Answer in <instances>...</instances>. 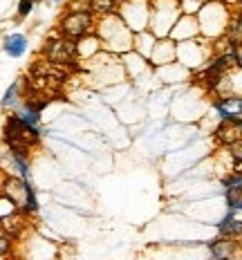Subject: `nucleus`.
I'll return each mask as SVG.
<instances>
[{
    "label": "nucleus",
    "instance_id": "obj_1",
    "mask_svg": "<svg viewBox=\"0 0 242 260\" xmlns=\"http://www.w3.org/2000/svg\"><path fill=\"white\" fill-rule=\"evenodd\" d=\"M94 34L99 36L101 47H103V52H108V54H115V56H126L128 52H132L134 31L126 23H123L119 14L96 18Z\"/></svg>",
    "mask_w": 242,
    "mask_h": 260
},
{
    "label": "nucleus",
    "instance_id": "obj_2",
    "mask_svg": "<svg viewBox=\"0 0 242 260\" xmlns=\"http://www.w3.org/2000/svg\"><path fill=\"white\" fill-rule=\"evenodd\" d=\"M85 70H88V77L96 88H115V85H121L123 81H128L121 56L108 52H101L99 56L88 61Z\"/></svg>",
    "mask_w": 242,
    "mask_h": 260
},
{
    "label": "nucleus",
    "instance_id": "obj_3",
    "mask_svg": "<svg viewBox=\"0 0 242 260\" xmlns=\"http://www.w3.org/2000/svg\"><path fill=\"white\" fill-rule=\"evenodd\" d=\"M231 9L224 7L220 0L213 3H204L200 14H197V23H200V36L206 41H218L229 34L231 25Z\"/></svg>",
    "mask_w": 242,
    "mask_h": 260
},
{
    "label": "nucleus",
    "instance_id": "obj_4",
    "mask_svg": "<svg viewBox=\"0 0 242 260\" xmlns=\"http://www.w3.org/2000/svg\"><path fill=\"white\" fill-rule=\"evenodd\" d=\"M150 7V25L148 29L157 39H168L175 23L180 20V0H153Z\"/></svg>",
    "mask_w": 242,
    "mask_h": 260
},
{
    "label": "nucleus",
    "instance_id": "obj_5",
    "mask_svg": "<svg viewBox=\"0 0 242 260\" xmlns=\"http://www.w3.org/2000/svg\"><path fill=\"white\" fill-rule=\"evenodd\" d=\"M213 58V45L206 39H195L186 43H177V63H182L188 72H200V70Z\"/></svg>",
    "mask_w": 242,
    "mask_h": 260
},
{
    "label": "nucleus",
    "instance_id": "obj_6",
    "mask_svg": "<svg viewBox=\"0 0 242 260\" xmlns=\"http://www.w3.org/2000/svg\"><path fill=\"white\" fill-rule=\"evenodd\" d=\"M96 29V16L92 12H63L58 18V34L63 39L79 41L88 34H94Z\"/></svg>",
    "mask_w": 242,
    "mask_h": 260
},
{
    "label": "nucleus",
    "instance_id": "obj_7",
    "mask_svg": "<svg viewBox=\"0 0 242 260\" xmlns=\"http://www.w3.org/2000/svg\"><path fill=\"white\" fill-rule=\"evenodd\" d=\"M150 0H123L119 3V14L121 20L126 23L130 29L137 31H146L150 25Z\"/></svg>",
    "mask_w": 242,
    "mask_h": 260
},
{
    "label": "nucleus",
    "instance_id": "obj_8",
    "mask_svg": "<svg viewBox=\"0 0 242 260\" xmlns=\"http://www.w3.org/2000/svg\"><path fill=\"white\" fill-rule=\"evenodd\" d=\"M43 54H45V61H50L52 65H56V68H65L67 63L77 61V47H74V41L63 39L61 34L47 39Z\"/></svg>",
    "mask_w": 242,
    "mask_h": 260
},
{
    "label": "nucleus",
    "instance_id": "obj_9",
    "mask_svg": "<svg viewBox=\"0 0 242 260\" xmlns=\"http://www.w3.org/2000/svg\"><path fill=\"white\" fill-rule=\"evenodd\" d=\"M3 133L14 135V137L23 139V142L29 144V146H36V144L41 142V137H43V133H41L39 126H27V123H23L16 115H9V117H7Z\"/></svg>",
    "mask_w": 242,
    "mask_h": 260
},
{
    "label": "nucleus",
    "instance_id": "obj_10",
    "mask_svg": "<svg viewBox=\"0 0 242 260\" xmlns=\"http://www.w3.org/2000/svg\"><path fill=\"white\" fill-rule=\"evenodd\" d=\"M213 110L220 121H231V119H242V96L229 94V96H218L213 101Z\"/></svg>",
    "mask_w": 242,
    "mask_h": 260
},
{
    "label": "nucleus",
    "instance_id": "obj_11",
    "mask_svg": "<svg viewBox=\"0 0 242 260\" xmlns=\"http://www.w3.org/2000/svg\"><path fill=\"white\" fill-rule=\"evenodd\" d=\"M168 39L175 41V43H186V41L200 39V23H197V16H180V20L175 23Z\"/></svg>",
    "mask_w": 242,
    "mask_h": 260
},
{
    "label": "nucleus",
    "instance_id": "obj_12",
    "mask_svg": "<svg viewBox=\"0 0 242 260\" xmlns=\"http://www.w3.org/2000/svg\"><path fill=\"white\" fill-rule=\"evenodd\" d=\"M121 61H123V68H126V77L134 81V83H139L144 77H148L150 70H153L148 58L139 56L137 52H128L126 56H121Z\"/></svg>",
    "mask_w": 242,
    "mask_h": 260
},
{
    "label": "nucleus",
    "instance_id": "obj_13",
    "mask_svg": "<svg viewBox=\"0 0 242 260\" xmlns=\"http://www.w3.org/2000/svg\"><path fill=\"white\" fill-rule=\"evenodd\" d=\"M215 142L224 148H229L231 144L242 139V119H231V121H220L213 130Z\"/></svg>",
    "mask_w": 242,
    "mask_h": 260
},
{
    "label": "nucleus",
    "instance_id": "obj_14",
    "mask_svg": "<svg viewBox=\"0 0 242 260\" xmlns=\"http://www.w3.org/2000/svg\"><path fill=\"white\" fill-rule=\"evenodd\" d=\"M175 61H177V43L170 39H157L155 50L150 54V65L157 70V68H164V65H170Z\"/></svg>",
    "mask_w": 242,
    "mask_h": 260
},
{
    "label": "nucleus",
    "instance_id": "obj_15",
    "mask_svg": "<svg viewBox=\"0 0 242 260\" xmlns=\"http://www.w3.org/2000/svg\"><path fill=\"white\" fill-rule=\"evenodd\" d=\"M29 186H31V182L20 180L18 175H7V177H5V182H3V195H7V198L12 200L16 207L23 209Z\"/></svg>",
    "mask_w": 242,
    "mask_h": 260
},
{
    "label": "nucleus",
    "instance_id": "obj_16",
    "mask_svg": "<svg viewBox=\"0 0 242 260\" xmlns=\"http://www.w3.org/2000/svg\"><path fill=\"white\" fill-rule=\"evenodd\" d=\"M220 238H229V240H240L242 238V218H238V213L227 211L222 218L215 224Z\"/></svg>",
    "mask_w": 242,
    "mask_h": 260
},
{
    "label": "nucleus",
    "instance_id": "obj_17",
    "mask_svg": "<svg viewBox=\"0 0 242 260\" xmlns=\"http://www.w3.org/2000/svg\"><path fill=\"white\" fill-rule=\"evenodd\" d=\"M74 47H77V61H92L94 56H99L101 52H103V47H101V41L96 34H88L83 36V39L74 41Z\"/></svg>",
    "mask_w": 242,
    "mask_h": 260
},
{
    "label": "nucleus",
    "instance_id": "obj_18",
    "mask_svg": "<svg viewBox=\"0 0 242 260\" xmlns=\"http://www.w3.org/2000/svg\"><path fill=\"white\" fill-rule=\"evenodd\" d=\"M155 77H157L161 83H182V81H188L193 77V72H188L182 63H170V65H164V68H157L155 70Z\"/></svg>",
    "mask_w": 242,
    "mask_h": 260
},
{
    "label": "nucleus",
    "instance_id": "obj_19",
    "mask_svg": "<svg viewBox=\"0 0 242 260\" xmlns=\"http://www.w3.org/2000/svg\"><path fill=\"white\" fill-rule=\"evenodd\" d=\"M27 45H29V43H27V36L20 34V31H12V34H7L3 39V50H5V54H7L9 58L25 56Z\"/></svg>",
    "mask_w": 242,
    "mask_h": 260
},
{
    "label": "nucleus",
    "instance_id": "obj_20",
    "mask_svg": "<svg viewBox=\"0 0 242 260\" xmlns=\"http://www.w3.org/2000/svg\"><path fill=\"white\" fill-rule=\"evenodd\" d=\"M211 258H231L235 260V251H238V240H229V238H215L206 245Z\"/></svg>",
    "mask_w": 242,
    "mask_h": 260
},
{
    "label": "nucleus",
    "instance_id": "obj_21",
    "mask_svg": "<svg viewBox=\"0 0 242 260\" xmlns=\"http://www.w3.org/2000/svg\"><path fill=\"white\" fill-rule=\"evenodd\" d=\"M155 43H157V36H155L150 29L137 31L134 39H132V52H137L139 56H144V58L150 61V54H153V50H155Z\"/></svg>",
    "mask_w": 242,
    "mask_h": 260
},
{
    "label": "nucleus",
    "instance_id": "obj_22",
    "mask_svg": "<svg viewBox=\"0 0 242 260\" xmlns=\"http://www.w3.org/2000/svg\"><path fill=\"white\" fill-rule=\"evenodd\" d=\"M20 99H23V79L14 81V83L5 90L3 99H0V106H3L5 110H12V108L20 106Z\"/></svg>",
    "mask_w": 242,
    "mask_h": 260
},
{
    "label": "nucleus",
    "instance_id": "obj_23",
    "mask_svg": "<svg viewBox=\"0 0 242 260\" xmlns=\"http://www.w3.org/2000/svg\"><path fill=\"white\" fill-rule=\"evenodd\" d=\"M25 224H27V215L18 211V213L9 215V218H5L3 222H0V229H3L9 238H14V236H18L20 231L25 229Z\"/></svg>",
    "mask_w": 242,
    "mask_h": 260
},
{
    "label": "nucleus",
    "instance_id": "obj_24",
    "mask_svg": "<svg viewBox=\"0 0 242 260\" xmlns=\"http://www.w3.org/2000/svg\"><path fill=\"white\" fill-rule=\"evenodd\" d=\"M90 12H92L96 18L112 16V14L119 12V3H117V0H92V5H90Z\"/></svg>",
    "mask_w": 242,
    "mask_h": 260
},
{
    "label": "nucleus",
    "instance_id": "obj_25",
    "mask_svg": "<svg viewBox=\"0 0 242 260\" xmlns=\"http://www.w3.org/2000/svg\"><path fill=\"white\" fill-rule=\"evenodd\" d=\"M18 207L12 202V200L7 198V195H3L0 193V222H3L5 218H9V215H14V213H18Z\"/></svg>",
    "mask_w": 242,
    "mask_h": 260
},
{
    "label": "nucleus",
    "instance_id": "obj_26",
    "mask_svg": "<svg viewBox=\"0 0 242 260\" xmlns=\"http://www.w3.org/2000/svg\"><path fill=\"white\" fill-rule=\"evenodd\" d=\"M202 0H180V12L182 16H197L202 9Z\"/></svg>",
    "mask_w": 242,
    "mask_h": 260
},
{
    "label": "nucleus",
    "instance_id": "obj_27",
    "mask_svg": "<svg viewBox=\"0 0 242 260\" xmlns=\"http://www.w3.org/2000/svg\"><path fill=\"white\" fill-rule=\"evenodd\" d=\"M227 150H229L231 159H233V164H235V171H242V139L235 144H231Z\"/></svg>",
    "mask_w": 242,
    "mask_h": 260
},
{
    "label": "nucleus",
    "instance_id": "obj_28",
    "mask_svg": "<svg viewBox=\"0 0 242 260\" xmlns=\"http://www.w3.org/2000/svg\"><path fill=\"white\" fill-rule=\"evenodd\" d=\"M34 7H36V5L31 3V0H20L18 7H16V16H18V18H27V16H31Z\"/></svg>",
    "mask_w": 242,
    "mask_h": 260
},
{
    "label": "nucleus",
    "instance_id": "obj_29",
    "mask_svg": "<svg viewBox=\"0 0 242 260\" xmlns=\"http://www.w3.org/2000/svg\"><path fill=\"white\" fill-rule=\"evenodd\" d=\"M92 0H70L67 3V12H90Z\"/></svg>",
    "mask_w": 242,
    "mask_h": 260
},
{
    "label": "nucleus",
    "instance_id": "obj_30",
    "mask_svg": "<svg viewBox=\"0 0 242 260\" xmlns=\"http://www.w3.org/2000/svg\"><path fill=\"white\" fill-rule=\"evenodd\" d=\"M12 247H14V242H12V238H9L5 231H0V258H5L9 251H12Z\"/></svg>",
    "mask_w": 242,
    "mask_h": 260
},
{
    "label": "nucleus",
    "instance_id": "obj_31",
    "mask_svg": "<svg viewBox=\"0 0 242 260\" xmlns=\"http://www.w3.org/2000/svg\"><path fill=\"white\" fill-rule=\"evenodd\" d=\"M235 68L242 70V43H238V47H235Z\"/></svg>",
    "mask_w": 242,
    "mask_h": 260
},
{
    "label": "nucleus",
    "instance_id": "obj_32",
    "mask_svg": "<svg viewBox=\"0 0 242 260\" xmlns=\"http://www.w3.org/2000/svg\"><path fill=\"white\" fill-rule=\"evenodd\" d=\"M220 3H222L224 5V7H240V5H242V0H220Z\"/></svg>",
    "mask_w": 242,
    "mask_h": 260
},
{
    "label": "nucleus",
    "instance_id": "obj_33",
    "mask_svg": "<svg viewBox=\"0 0 242 260\" xmlns=\"http://www.w3.org/2000/svg\"><path fill=\"white\" fill-rule=\"evenodd\" d=\"M31 3H34V5H41V3H45V0H31Z\"/></svg>",
    "mask_w": 242,
    "mask_h": 260
},
{
    "label": "nucleus",
    "instance_id": "obj_34",
    "mask_svg": "<svg viewBox=\"0 0 242 260\" xmlns=\"http://www.w3.org/2000/svg\"><path fill=\"white\" fill-rule=\"evenodd\" d=\"M52 3H56V5H61V3H65V0H52Z\"/></svg>",
    "mask_w": 242,
    "mask_h": 260
},
{
    "label": "nucleus",
    "instance_id": "obj_35",
    "mask_svg": "<svg viewBox=\"0 0 242 260\" xmlns=\"http://www.w3.org/2000/svg\"><path fill=\"white\" fill-rule=\"evenodd\" d=\"M240 14H242V5H240Z\"/></svg>",
    "mask_w": 242,
    "mask_h": 260
},
{
    "label": "nucleus",
    "instance_id": "obj_36",
    "mask_svg": "<svg viewBox=\"0 0 242 260\" xmlns=\"http://www.w3.org/2000/svg\"><path fill=\"white\" fill-rule=\"evenodd\" d=\"M0 260H3V258H0Z\"/></svg>",
    "mask_w": 242,
    "mask_h": 260
}]
</instances>
